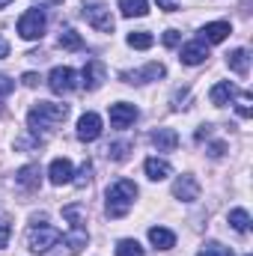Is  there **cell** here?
<instances>
[{
	"label": "cell",
	"mask_w": 253,
	"mask_h": 256,
	"mask_svg": "<svg viewBox=\"0 0 253 256\" xmlns=\"http://www.w3.org/2000/svg\"><path fill=\"white\" fill-rule=\"evenodd\" d=\"M66 116H68V104L39 102V104H33L30 114H27V126H30V131L39 137V131H51L54 126L66 122Z\"/></svg>",
	"instance_id": "obj_1"
},
{
	"label": "cell",
	"mask_w": 253,
	"mask_h": 256,
	"mask_svg": "<svg viewBox=\"0 0 253 256\" xmlns=\"http://www.w3.org/2000/svg\"><path fill=\"white\" fill-rule=\"evenodd\" d=\"M134 196H137V185L134 182H128V179L114 182L108 188V194H104V212H108V218H114V220L126 218L128 212H131V206H134Z\"/></svg>",
	"instance_id": "obj_2"
},
{
	"label": "cell",
	"mask_w": 253,
	"mask_h": 256,
	"mask_svg": "<svg viewBox=\"0 0 253 256\" xmlns=\"http://www.w3.org/2000/svg\"><path fill=\"white\" fill-rule=\"evenodd\" d=\"M45 27H48V18H45V12H42V9H27V12L18 18V36H21V39H27V42L42 39Z\"/></svg>",
	"instance_id": "obj_3"
},
{
	"label": "cell",
	"mask_w": 253,
	"mask_h": 256,
	"mask_svg": "<svg viewBox=\"0 0 253 256\" xmlns=\"http://www.w3.org/2000/svg\"><path fill=\"white\" fill-rule=\"evenodd\" d=\"M60 238H63V232H60L57 226L36 224V226L27 232V248H30L33 254H45V250H51V248H54Z\"/></svg>",
	"instance_id": "obj_4"
},
{
	"label": "cell",
	"mask_w": 253,
	"mask_h": 256,
	"mask_svg": "<svg viewBox=\"0 0 253 256\" xmlns=\"http://www.w3.org/2000/svg\"><path fill=\"white\" fill-rule=\"evenodd\" d=\"M84 18L98 33H114V15L104 3H84Z\"/></svg>",
	"instance_id": "obj_5"
},
{
	"label": "cell",
	"mask_w": 253,
	"mask_h": 256,
	"mask_svg": "<svg viewBox=\"0 0 253 256\" xmlns=\"http://www.w3.org/2000/svg\"><path fill=\"white\" fill-rule=\"evenodd\" d=\"M74 86H78V74H74V68H68V66H57V68H51V74H48V90H51L54 96H68Z\"/></svg>",
	"instance_id": "obj_6"
},
{
	"label": "cell",
	"mask_w": 253,
	"mask_h": 256,
	"mask_svg": "<svg viewBox=\"0 0 253 256\" xmlns=\"http://www.w3.org/2000/svg\"><path fill=\"white\" fill-rule=\"evenodd\" d=\"M54 248H57L54 254L45 250V256H78L86 248V232H84V226H72V232H68L66 238H60Z\"/></svg>",
	"instance_id": "obj_7"
},
{
	"label": "cell",
	"mask_w": 253,
	"mask_h": 256,
	"mask_svg": "<svg viewBox=\"0 0 253 256\" xmlns=\"http://www.w3.org/2000/svg\"><path fill=\"white\" fill-rule=\"evenodd\" d=\"M164 74H167V68L161 63H149V66H143V68H137V72H122L120 78L126 84H149V80H161Z\"/></svg>",
	"instance_id": "obj_8"
},
{
	"label": "cell",
	"mask_w": 253,
	"mask_h": 256,
	"mask_svg": "<svg viewBox=\"0 0 253 256\" xmlns=\"http://www.w3.org/2000/svg\"><path fill=\"white\" fill-rule=\"evenodd\" d=\"M98 137H102V116L92 114V110H86V114L78 120V140L92 143V140H98Z\"/></svg>",
	"instance_id": "obj_9"
},
{
	"label": "cell",
	"mask_w": 253,
	"mask_h": 256,
	"mask_svg": "<svg viewBox=\"0 0 253 256\" xmlns=\"http://www.w3.org/2000/svg\"><path fill=\"white\" fill-rule=\"evenodd\" d=\"M230 33H232L230 21H212V24H206V27L200 30V42H202V45H218V42H224Z\"/></svg>",
	"instance_id": "obj_10"
},
{
	"label": "cell",
	"mask_w": 253,
	"mask_h": 256,
	"mask_svg": "<svg viewBox=\"0 0 253 256\" xmlns=\"http://www.w3.org/2000/svg\"><path fill=\"white\" fill-rule=\"evenodd\" d=\"M104 78H108V68H104L102 60H86V66H84V86L90 92H96L104 84Z\"/></svg>",
	"instance_id": "obj_11"
},
{
	"label": "cell",
	"mask_w": 253,
	"mask_h": 256,
	"mask_svg": "<svg viewBox=\"0 0 253 256\" xmlns=\"http://www.w3.org/2000/svg\"><path fill=\"white\" fill-rule=\"evenodd\" d=\"M173 196H176V200H182V202H194V200L200 196V182H196L190 173L179 176V179L173 182Z\"/></svg>",
	"instance_id": "obj_12"
},
{
	"label": "cell",
	"mask_w": 253,
	"mask_h": 256,
	"mask_svg": "<svg viewBox=\"0 0 253 256\" xmlns=\"http://www.w3.org/2000/svg\"><path fill=\"white\" fill-rule=\"evenodd\" d=\"M134 120H137V108L134 104H128V102L110 104V126L114 128H128Z\"/></svg>",
	"instance_id": "obj_13"
},
{
	"label": "cell",
	"mask_w": 253,
	"mask_h": 256,
	"mask_svg": "<svg viewBox=\"0 0 253 256\" xmlns=\"http://www.w3.org/2000/svg\"><path fill=\"white\" fill-rule=\"evenodd\" d=\"M48 179H51V185H68V182L74 179L72 161H68V158H54L51 167H48Z\"/></svg>",
	"instance_id": "obj_14"
},
{
	"label": "cell",
	"mask_w": 253,
	"mask_h": 256,
	"mask_svg": "<svg viewBox=\"0 0 253 256\" xmlns=\"http://www.w3.org/2000/svg\"><path fill=\"white\" fill-rule=\"evenodd\" d=\"M152 146H155L158 152H173V149L179 146V134H176L173 128H155V131H152Z\"/></svg>",
	"instance_id": "obj_15"
},
{
	"label": "cell",
	"mask_w": 253,
	"mask_h": 256,
	"mask_svg": "<svg viewBox=\"0 0 253 256\" xmlns=\"http://www.w3.org/2000/svg\"><path fill=\"white\" fill-rule=\"evenodd\" d=\"M236 96H238V90H236V84H230V80H220V84H214V86H212V92H208L212 104H218V108L230 104Z\"/></svg>",
	"instance_id": "obj_16"
},
{
	"label": "cell",
	"mask_w": 253,
	"mask_h": 256,
	"mask_svg": "<svg viewBox=\"0 0 253 256\" xmlns=\"http://www.w3.org/2000/svg\"><path fill=\"white\" fill-rule=\"evenodd\" d=\"M15 182H18L24 191H36L39 182H42V170H39V164H27V167H21L18 176H15Z\"/></svg>",
	"instance_id": "obj_17"
},
{
	"label": "cell",
	"mask_w": 253,
	"mask_h": 256,
	"mask_svg": "<svg viewBox=\"0 0 253 256\" xmlns=\"http://www.w3.org/2000/svg\"><path fill=\"white\" fill-rule=\"evenodd\" d=\"M206 57H208V45H202V42L196 39V42H188V45L182 48V57H179V60L185 66H200Z\"/></svg>",
	"instance_id": "obj_18"
},
{
	"label": "cell",
	"mask_w": 253,
	"mask_h": 256,
	"mask_svg": "<svg viewBox=\"0 0 253 256\" xmlns=\"http://www.w3.org/2000/svg\"><path fill=\"white\" fill-rule=\"evenodd\" d=\"M143 170H146V176H149L152 182H161V179H167V176L173 173V167H170L167 161H161V158H146Z\"/></svg>",
	"instance_id": "obj_19"
},
{
	"label": "cell",
	"mask_w": 253,
	"mask_h": 256,
	"mask_svg": "<svg viewBox=\"0 0 253 256\" xmlns=\"http://www.w3.org/2000/svg\"><path fill=\"white\" fill-rule=\"evenodd\" d=\"M149 242H152L158 250H173V248H176V236H173L170 230H164V226H152V230H149Z\"/></svg>",
	"instance_id": "obj_20"
},
{
	"label": "cell",
	"mask_w": 253,
	"mask_h": 256,
	"mask_svg": "<svg viewBox=\"0 0 253 256\" xmlns=\"http://www.w3.org/2000/svg\"><path fill=\"white\" fill-rule=\"evenodd\" d=\"M226 66H230L236 74H248V68H250V54H248L244 48H236L232 54H226Z\"/></svg>",
	"instance_id": "obj_21"
},
{
	"label": "cell",
	"mask_w": 253,
	"mask_h": 256,
	"mask_svg": "<svg viewBox=\"0 0 253 256\" xmlns=\"http://www.w3.org/2000/svg\"><path fill=\"white\" fill-rule=\"evenodd\" d=\"M120 12L126 18H143V15H149V3L146 0H120Z\"/></svg>",
	"instance_id": "obj_22"
},
{
	"label": "cell",
	"mask_w": 253,
	"mask_h": 256,
	"mask_svg": "<svg viewBox=\"0 0 253 256\" xmlns=\"http://www.w3.org/2000/svg\"><path fill=\"white\" fill-rule=\"evenodd\" d=\"M57 45H60L63 51H80V48H84V39H80V33H78V30L66 27V30H60V39H57Z\"/></svg>",
	"instance_id": "obj_23"
},
{
	"label": "cell",
	"mask_w": 253,
	"mask_h": 256,
	"mask_svg": "<svg viewBox=\"0 0 253 256\" xmlns=\"http://www.w3.org/2000/svg\"><path fill=\"white\" fill-rule=\"evenodd\" d=\"M152 45H155V36H152L149 30H134V33H128V48L146 51V48H152Z\"/></svg>",
	"instance_id": "obj_24"
},
{
	"label": "cell",
	"mask_w": 253,
	"mask_h": 256,
	"mask_svg": "<svg viewBox=\"0 0 253 256\" xmlns=\"http://www.w3.org/2000/svg\"><path fill=\"white\" fill-rule=\"evenodd\" d=\"M230 226H232L238 236H248V230H250V214H248L244 208H232V212H230Z\"/></svg>",
	"instance_id": "obj_25"
},
{
	"label": "cell",
	"mask_w": 253,
	"mask_h": 256,
	"mask_svg": "<svg viewBox=\"0 0 253 256\" xmlns=\"http://www.w3.org/2000/svg\"><path fill=\"white\" fill-rule=\"evenodd\" d=\"M63 218L72 224V226H84V224H86V206H80V202L66 206V208H63Z\"/></svg>",
	"instance_id": "obj_26"
},
{
	"label": "cell",
	"mask_w": 253,
	"mask_h": 256,
	"mask_svg": "<svg viewBox=\"0 0 253 256\" xmlns=\"http://www.w3.org/2000/svg\"><path fill=\"white\" fill-rule=\"evenodd\" d=\"M104 152H108V158H110V161H126L128 152H131V143H128V140H122V143H110Z\"/></svg>",
	"instance_id": "obj_27"
},
{
	"label": "cell",
	"mask_w": 253,
	"mask_h": 256,
	"mask_svg": "<svg viewBox=\"0 0 253 256\" xmlns=\"http://www.w3.org/2000/svg\"><path fill=\"white\" fill-rule=\"evenodd\" d=\"M116 256H143V248L134 242V238H122L116 244Z\"/></svg>",
	"instance_id": "obj_28"
},
{
	"label": "cell",
	"mask_w": 253,
	"mask_h": 256,
	"mask_svg": "<svg viewBox=\"0 0 253 256\" xmlns=\"http://www.w3.org/2000/svg\"><path fill=\"white\" fill-rule=\"evenodd\" d=\"M196 256H232V250L224 248V244H218V242H208V244H202V250Z\"/></svg>",
	"instance_id": "obj_29"
},
{
	"label": "cell",
	"mask_w": 253,
	"mask_h": 256,
	"mask_svg": "<svg viewBox=\"0 0 253 256\" xmlns=\"http://www.w3.org/2000/svg\"><path fill=\"white\" fill-rule=\"evenodd\" d=\"M90 173H92V164H90V161H84V167H80L78 179H72V182H74V188H86V185H90Z\"/></svg>",
	"instance_id": "obj_30"
},
{
	"label": "cell",
	"mask_w": 253,
	"mask_h": 256,
	"mask_svg": "<svg viewBox=\"0 0 253 256\" xmlns=\"http://www.w3.org/2000/svg\"><path fill=\"white\" fill-rule=\"evenodd\" d=\"M250 96H248V92H242V102H238V116H242V120H250Z\"/></svg>",
	"instance_id": "obj_31"
},
{
	"label": "cell",
	"mask_w": 253,
	"mask_h": 256,
	"mask_svg": "<svg viewBox=\"0 0 253 256\" xmlns=\"http://www.w3.org/2000/svg\"><path fill=\"white\" fill-rule=\"evenodd\" d=\"M179 42H182V33L179 30H164V45L167 48H176Z\"/></svg>",
	"instance_id": "obj_32"
},
{
	"label": "cell",
	"mask_w": 253,
	"mask_h": 256,
	"mask_svg": "<svg viewBox=\"0 0 253 256\" xmlns=\"http://www.w3.org/2000/svg\"><path fill=\"white\" fill-rule=\"evenodd\" d=\"M12 90H15V80H12V78H6V74H0V102H3Z\"/></svg>",
	"instance_id": "obj_33"
},
{
	"label": "cell",
	"mask_w": 253,
	"mask_h": 256,
	"mask_svg": "<svg viewBox=\"0 0 253 256\" xmlns=\"http://www.w3.org/2000/svg\"><path fill=\"white\" fill-rule=\"evenodd\" d=\"M9 236H12V226L9 224H0V250L9 244Z\"/></svg>",
	"instance_id": "obj_34"
},
{
	"label": "cell",
	"mask_w": 253,
	"mask_h": 256,
	"mask_svg": "<svg viewBox=\"0 0 253 256\" xmlns=\"http://www.w3.org/2000/svg\"><path fill=\"white\" fill-rule=\"evenodd\" d=\"M224 152H226V143H212L208 146V155L212 158H224Z\"/></svg>",
	"instance_id": "obj_35"
},
{
	"label": "cell",
	"mask_w": 253,
	"mask_h": 256,
	"mask_svg": "<svg viewBox=\"0 0 253 256\" xmlns=\"http://www.w3.org/2000/svg\"><path fill=\"white\" fill-rule=\"evenodd\" d=\"M155 3H158V9H164V12H176V9H179L176 0H155Z\"/></svg>",
	"instance_id": "obj_36"
},
{
	"label": "cell",
	"mask_w": 253,
	"mask_h": 256,
	"mask_svg": "<svg viewBox=\"0 0 253 256\" xmlns=\"http://www.w3.org/2000/svg\"><path fill=\"white\" fill-rule=\"evenodd\" d=\"M21 80H24V86H36V84H39V74H36V72H27Z\"/></svg>",
	"instance_id": "obj_37"
},
{
	"label": "cell",
	"mask_w": 253,
	"mask_h": 256,
	"mask_svg": "<svg viewBox=\"0 0 253 256\" xmlns=\"http://www.w3.org/2000/svg\"><path fill=\"white\" fill-rule=\"evenodd\" d=\"M185 98H188V92H176V96H173V108H176V110H179V108H182V102H185Z\"/></svg>",
	"instance_id": "obj_38"
},
{
	"label": "cell",
	"mask_w": 253,
	"mask_h": 256,
	"mask_svg": "<svg viewBox=\"0 0 253 256\" xmlns=\"http://www.w3.org/2000/svg\"><path fill=\"white\" fill-rule=\"evenodd\" d=\"M6 57H9V42L0 36V60H6Z\"/></svg>",
	"instance_id": "obj_39"
},
{
	"label": "cell",
	"mask_w": 253,
	"mask_h": 256,
	"mask_svg": "<svg viewBox=\"0 0 253 256\" xmlns=\"http://www.w3.org/2000/svg\"><path fill=\"white\" fill-rule=\"evenodd\" d=\"M212 134V126H200V131H196V140H206Z\"/></svg>",
	"instance_id": "obj_40"
},
{
	"label": "cell",
	"mask_w": 253,
	"mask_h": 256,
	"mask_svg": "<svg viewBox=\"0 0 253 256\" xmlns=\"http://www.w3.org/2000/svg\"><path fill=\"white\" fill-rule=\"evenodd\" d=\"M9 3H12V0H0V9H6V6H9Z\"/></svg>",
	"instance_id": "obj_41"
}]
</instances>
